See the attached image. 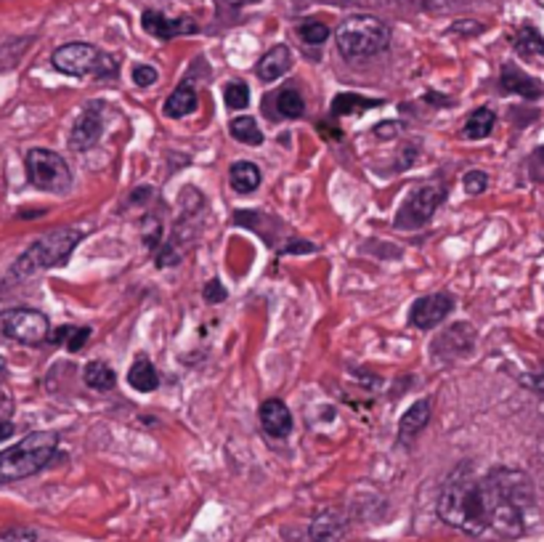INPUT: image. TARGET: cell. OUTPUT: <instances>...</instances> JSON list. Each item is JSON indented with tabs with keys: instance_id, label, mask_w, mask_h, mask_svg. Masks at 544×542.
Returning a JSON list of instances; mask_svg holds the SVG:
<instances>
[{
	"instance_id": "1",
	"label": "cell",
	"mask_w": 544,
	"mask_h": 542,
	"mask_svg": "<svg viewBox=\"0 0 544 542\" xmlns=\"http://www.w3.org/2000/svg\"><path fill=\"white\" fill-rule=\"evenodd\" d=\"M532 482L518 471H492L478 476L473 466H460L444 484L439 516L444 524L473 538L524 535V508L532 506Z\"/></svg>"
},
{
	"instance_id": "2",
	"label": "cell",
	"mask_w": 544,
	"mask_h": 542,
	"mask_svg": "<svg viewBox=\"0 0 544 542\" xmlns=\"http://www.w3.org/2000/svg\"><path fill=\"white\" fill-rule=\"evenodd\" d=\"M82 237L85 232L74 226H61V229L48 232L45 237L32 242L29 250H24V255L11 266V279H27L37 271L66 263V258L72 255V250L77 247Z\"/></svg>"
},
{
	"instance_id": "3",
	"label": "cell",
	"mask_w": 544,
	"mask_h": 542,
	"mask_svg": "<svg viewBox=\"0 0 544 542\" xmlns=\"http://www.w3.org/2000/svg\"><path fill=\"white\" fill-rule=\"evenodd\" d=\"M56 444H58V436L53 431H35L24 436L19 444L3 450L0 452V484L19 482V479L35 476L37 471H43L56 452Z\"/></svg>"
},
{
	"instance_id": "4",
	"label": "cell",
	"mask_w": 544,
	"mask_h": 542,
	"mask_svg": "<svg viewBox=\"0 0 544 542\" xmlns=\"http://www.w3.org/2000/svg\"><path fill=\"white\" fill-rule=\"evenodd\" d=\"M391 43V29L377 16L361 13L351 16L338 27V51L346 59H367L385 51Z\"/></svg>"
},
{
	"instance_id": "5",
	"label": "cell",
	"mask_w": 544,
	"mask_h": 542,
	"mask_svg": "<svg viewBox=\"0 0 544 542\" xmlns=\"http://www.w3.org/2000/svg\"><path fill=\"white\" fill-rule=\"evenodd\" d=\"M53 67L72 77H114L117 75V59L98 51L90 43H66L58 51H53Z\"/></svg>"
},
{
	"instance_id": "6",
	"label": "cell",
	"mask_w": 544,
	"mask_h": 542,
	"mask_svg": "<svg viewBox=\"0 0 544 542\" xmlns=\"http://www.w3.org/2000/svg\"><path fill=\"white\" fill-rule=\"evenodd\" d=\"M27 178L32 186L53 194H64L72 186V170L61 154L51 149H32L27 154Z\"/></svg>"
},
{
	"instance_id": "7",
	"label": "cell",
	"mask_w": 544,
	"mask_h": 542,
	"mask_svg": "<svg viewBox=\"0 0 544 542\" xmlns=\"http://www.w3.org/2000/svg\"><path fill=\"white\" fill-rule=\"evenodd\" d=\"M444 200H447V186H441V184L415 186L399 208L396 229H404V232L420 229L423 224H428L433 218V213L439 210V205Z\"/></svg>"
},
{
	"instance_id": "8",
	"label": "cell",
	"mask_w": 544,
	"mask_h": 542,
	"mask_svg": "<svg viewBox=\"0 0 544 542\" xmlns=\"http://www.w3.org/2000/svg\"><path fill=\"white\" fill-rule=\"evenodd\" d=\"M0 327H3L5 338H11L16 343H24V346H37L51 333L48 317L35 311V309H11V311H5Z\"/></svg>"
},
{
	"instance_id": "9",
	"label": "cell",
	"mask_w": 544,
	"mask_h": 542,
	"mask_svg": "<svg viewBox=\"0 0 544 542\" xmlns=\"http://www.w3.org/2000/svg\"><path fill=\"white\" fill-rule=\"evenodd\" d=\"M452 309H455L452 293H433V295L415 301V306L409 311V322L417 330H433L436 325H441L447 319V314H452Z\"/></svg>"
},
{
	"instance_id": "10",
	"label": "cell",
	"mask_w": 544,
	"mask_h": 542,
	"mask_svg": "<svg viewBox=\"0 0 544 542\" xmlns=\"http://www.w3.org/2000/svg\"><path fill=\"white\" fill-rule=\"evenodd\" d=\"M104 133V104L101 101H90L82 114L77 117L72 133H69V146L74 152H85L90 149Z\"/></svg>"
},
{
	"instance_id": "11",
	"label": "cell",
	"mask_w": 544,
	"mask_h": 542,
	"mask_svg": "<svg viewBox=\"0 0 544 542\" xmlns=\"http://www.w3.org/2000/svg\"><path fill=\"white\" fill-rule=\"evenodd\" d=\"M473 346H476V330L460 322V325H452L441 338L433 341V354L441 359H457V357L470 354Z\"/></svg>"
},
{
	"instance_id": "12",
	"label": "cell",
	"mask_w": 544,
	"mask_h": 542,
	"mask_svg": "<svg viewBox=\"0 0 544 542\" xmlns=\"http://www.w3.org/2000/svg\"><path fill=\"white\" fill-rule=\"evenodd\" d=\"M141 24H144V29H146L149 35H154V37H159V40H173V37H178V35H194V32L199 29L197 21L189 19V16L167 19V16H162L159 11H144Z\"/></svg>"
},
{
	"instance_id": "13",
	"label": "cell",
	"mask_w": 544,
	"mask_h": 542,
	"mask_svg": "<svg viewBox=\"0 0 544 542\" xmlns=\"http://www.w3.org/2000/svg\"><path fill=\"white\" fill-rule=\"evenodd\" d=\"M260 428L268 439H287L292 434V415L282 399H268L260 407Z\"/></svg>"
},
{
	"instance_id": "14",
	"label": "cell",
	"mask_w": 544,
	"mask_h": 542,
	"mask_svg": "<svg viewBox=\"0 0 544 542\" xmlns=\"http://www.w3.org/2000/svg\"><path fill=\"white\" fill-rule=\"evenodd\" d=\"M431 399H420V402H415L404 415H401V423H399V442L401 444H412L420 434H423V428L428 426V420H431Z\"/></svg>"
},
{
	"instance_id": "15",
	"label": "cell",
	"mask_w": 544,
	"mask_h": 542,
	"mask_svg": "<svg viewBox=\"0 0 544 542\" xmlns=\"http://www.w3.org/2000/svg\"><path fill=\"white\" fill-rule=\"evenodd\" d=\"M500 85H502L505 93H518V96H524V98H537V96L542 93V85H540L534 77H529L526 72H521L516 64H505V67H502Z\"/></svg>"
},
{
	"instance_id": "16",
	"label": "cell",
	"mask_w": 544,
	"mask_h": 542,
	"mask_svg": "<svg viewBox=\"0 0 544 542\" xmlns=\"http://www.w3.org/2000/svg\"><path fill=\"white\" fill-rule=\"evenodd\" d=\"M346 538V519L327 508L311 522V540L314 542H340Z\"/></svg>"
},
{
	"instance_id": "17",
	"label": "cell",
	"mask_w": 544,
	"mask_h": 542,
	"mask_svg": "<svg viewBox=\"0 0 544 542\" xmlns=\"http://www.w3.org/2000/svg\"><path fill=\"white\" fill-rule=\"evenodd\" d=\"M292 69V53L287 45H274L260 61H258V77L260 80H279L282 75H287Z\"/></svg>"
},
{
	"instance_id": "18",
	"label": "cell",
	"mask_w": 544,
	"mask_h": 542,
	"mask_svg": "<svg viewBox=\"0 0 544 542\" xmlns=\"http://www.w3.org/2000/svg\"><path fill=\"white\" fill-rule=\"evenodd\" d=\"M194 109H197V90H194V85H191L189 80H183V82L170 93V98L165 101V114L173 117V120H178V117L191 114Z\"/></svg>"
},
{
	"instance_id": "19",
	"label": "cell",
	"mask_w": 544,
	"mask_h": 542,
	"mask_svg": "<svg viewBox=\"0 0 544 542\" xmlns=\"http://www.w3.org/2000/svg\"><path fill=\"white\" fill-rule=\"evenodd\" d=\"M229 178H231L234 192H239V194H250V192H255V189L260 186V168H258L255 162L242 160V162H234V165H231Z\"/></svg>"
},
{
	"instance_id": "20",
	"label": "cell",
	"mask_w": 544,
	"mask_h": 542,
	"mask_svg": "<svg viewBox=\"0 0 544 542\" xmlns=\"http://www.w3.org/2000/svg\"><path fill=\"white\" fill-rule=\"evenodd\" d=\"M128 383L136 389V391H141V394H149V391H154L157 386H159V375H157V367L149 362V359H136L133 362V367L128 370Z\"/></svg>"
},
{
	"instance_id": "21",
	"label": "cell",
	"mask_w": 544,
	"mask_h": 542,
	"mask_svg": "<svg viewBox=\"0 0 544 542\" xmlns=\"http://www.w3.org/2000/svg\"><path fill=\"white\" fill-rule=\"evenodd\" d=\"M494 122H497V117H494V112L492 109H486V106H481V109H476L470 117H468V122H465V138H470V141H478V138H486V136H492V130H494Z\"/></svg>"
},
{
	"instance_id": "22",
	"label": "cell",
	"mask_w": 544,
	"mask_h": 542,
	"mask_svg": "<svg viewBox=\"0 0 544 542\" xmlns=\"http://www.w3.org/2000/svg\"><path fill=\"white\" fill-rule=\"evenodd\" d=\"M82 378H85V383H88L93 391H112L114 383H117L114 370H112L109 365H104V362H88Z\"/></svg>"
},
{
	"instance_id": "23",
	"label": "cell",
	"mask_w": 544,
	"mask_h": 542,
	"mask_svg": "<svg viewBox=\"0 0 544 542\" xmlns=\"http://www.w3.org/2000/svg\"><path fill=\"white\" fill-rule=\"evenodd\" d=\"M380 104L383 101H377V98H364V96H356V93H338L332 98V114L343 117V114L364 112V109H372V106H380Z\"/></svg>"
},
{
	"instance_id": "24",
	"label": "cell",
	"mask_w": 544,
	"mask_h": 542,
	"mask_svg": "<svg viewBox=\"0 0 544 542\" xmlns=\"http://www.w3.org/2000/svg\"><path fill=\"white\" fill-rule=\"evenodd\" d=\"M231 136L247 146H260L263 144V130L258 128V122L253 117H234L231 125H229Z\"/></svg>"
},
{
	"instance_id": "25",
	"label": "cell",
	"mask_w": 544,
	"mask_h": 542,
	"mask_svg": "<svg viewBox=\"0 0 544 542\" xmlns=\"http://www.w3.org/2000/svg\"><path fill=\"white\" fill-rule=\"evenodd\" d=\"M276 112L287 120H295V117H303L306 114V104H303V96L295 90V88H284L279 90L276 96Z\"/></svg>"
},
{
	"instance_id": "26",
	"label": "cell",
	"mask_w": 544,
	"mask_h": 542,
	"mask_svg": "<svg viewBox=\"0 0 544 542\" xmlns=\"http://www.w3.org/2000/svg\"><path fill=\"white\" fill-rule=\"evenodd\" d=\"M516 51H518L521 56H529V59L544 56V37L534 27H524V29L518 32V37H516Z\"/></svg>"
},
{
	"instance_id": "27",
	"label": "cell",
	"mask_w": 544,
	"mask_h": 542,
	"mask_svg": "<svg viewBox=\"0 0 544 542\" xmlns=\"http://www.w3.org/2000/svg\"><path fill=\"white\" fill-rule=\"evenodd\" d=\"M88 335H90L88 327H58V330L51 335V341H53V343H66L69 351H80V349L88 343Z\"/></svg>"
},
{
	"instance_id": "28",
	"label": "cell",
	"mask_w": 544,
	"mask_h": 542,
	"mask_svg": "<svg viewBox=\"0 0 544 542\" xmlns=\"http://www.w3.org/2000/svg\"><path fill=\"white\" fill-rule=\"evenodd\" d=\"M298 35L303 37V43H308V45H322L327 37H330V27L324 24V21H303L300 27H298Z\"/></svg>"
},
{
	"instance_id": "29",
	"label": "cell",
	"mask_w": 544,
	"mask_h": 542,
	"mask_svg": "<svg viewBox=\"0 0 544 542\" xmlns=\"http://www.w3.org/2000/svg\"><path fill=\"white\" fill-rule=\"evenodd\" d=\"M226 104H229V109H245V106L250 104V88H247V82L237 80V82L226 85Z\"/></svg>"
},
{
	"instance_id": "30",
	"label": "cell",
	"mask_w": 544,
	"mask_h": 542,
	"mask_svg": "<svg viewBox=\"0 0 544 542\" xmlns=\"http://www.w3.org/2000/svg\"><path fill=\"white\" fill-rule=\"evenodd\" d=\"M462 186H465V192H468V194H481V192L489 186V176H486V173H481V170H470V173H465Z\"/></svg>"
},
{
	"instance_id": "31",
	"label": "cell",
	"mask_w": 544,
	"mask_h": 542,
	"mask_svg": "<svg viewBox=\"0 0 544 542\" xmlns=\"http://www.w3.org/2000/svg\"><path fill=\"white\" fill-rule=\"evenodd\" d=\"M133 80H136V85L146 88V85H154L159 80V72L152 64H136L133 67Z\"/></svg>"
},
{
	"instance_id": "32",
	"label": "cell",
	"mask_w": 544,
	"mask_h": 542,
	"mask_svg": "<svg viewBox=\"0 0 544 542\" xmlns=\"http://www.w3.org/2000/svg\"><path fill=\"white\" fill-rule=\"evenodd\" d=\"M37 535L29 527H13L8 532H0V542H35Z\"/></svg>"
},
{
	"instance_id": "33",
	"label": "cell",
	"mask_w": 544,
	"mask_h": 542,
	"mask_svg": "<svg viewBox=\"0 0 544 542\" xmlns=\"http://www.w3.org/2000/svg\"><path fill=\"white\" fill-rule=\"evenodd\" d=\"M205 301H207V303H221V301H226V287H223L218 279L207 282V287H205Z\"/></svg>"
},
{
	"instance_id": "34",
	"label": "cell",
	"mask_w": 544,
	"mask_h": 542,
	"mask_svg": "<svg viewBox=\"0 0 544 542\" xmlns=\"http://www.w3.org/2000/svg\"><path fill=\"white\" fill-rule=\"evenodd\" d=\"M311 250H316L311 242H292V245L284 247V253H290V255H292V253H311Z\"/></svg>"
},
{
	"instance_id": "35",
	"label": "cell",
	"mask_w": 544,
	"mask_h": 542,
	"mask_svg": "<svg viewBox=\"0 0 544 542\" xmlns=\"http://www.w3.org/2000/svg\"><path fill=\"white\" fill-rule=\"evenodd\" d=\"M8 436H13V423H8V420H0V442H5Z\"/></svg>"
},
{
	"instance_id": "36",
	"label": "cell",
	"mask_w": 544,
	"mask_h": 542,
	"mask_svg": "<svg viewBox=\"0 0 544 542\" xmlns=\"http://www.w3.org/2000/svg\"><path fill=\"white\" fill-rule=\"evenodd\" d=\"M226 5H234V8H239V5H247V3H258V0H223Z\"/></svg>"
},
{
	"instance_id": "37",
	"label": "cell",
	"mask_w": 544,
	"mask_h": 542,
	"mask_svg": "<svg viewBox=\"0 0 544 542\" xmlns=\"http://www.w3.org/2000/svg\"><path fill=\"white\" fill-rule=\"evenodd\" d=\"M5 375H8V367H5V359L0 357V383L5 381Z\"/></svg>"
},
{
	"instance_id": "38",
	"label": "cell",
	"mask_w": 544,
	"mask_h": 542,
	"mask_svg": "<svg viewBox=\"0 0 544 542\" xmlns=\"http://www.w3.org/2000/svg\"><path fill=\"white\" fill-rule=\"evenodd\" d=\"M537 157H540V160H542V162H544V146H542V149H540V152H537Z\"/></svg>"
},
{
	"instance_id": "39",
	"label": "cell",
	"mask_w": 544,
	"mask_h": 542,
	"mask_svg": "<svg viewBox=\"0 0 544 542\" xmlns=\"http://www.w3.org/2000/svg\"><path fill=\"white\" fill-rule=\"evenodd\" d=\"M537 3H540V5H542V8H544V0H537Z\"/></svg>"
}]
</instances>
